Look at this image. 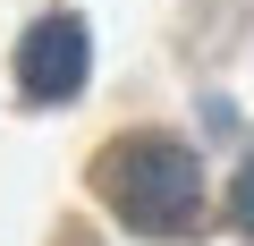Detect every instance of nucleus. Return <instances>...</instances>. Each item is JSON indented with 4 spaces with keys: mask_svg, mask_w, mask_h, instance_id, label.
<instances>
[{
    "mask_svg": "<svg viewBox=\"0 0 254 246\" xmlns=\"http://www.w3.org/2000/svg\"><path fill=\"white\" fill-rule=\"evenodd\" d=\"M229 204H237V221L254 229V153H246V170H237V187H229Z\"/></svg>",
    "mask_w": 254,
    "mask_h": 246,
    "instance_id": "3",
    "label": "nucleus"
},
{
    "mask_svg": "<svg viewBox=\"0 0 254 246\" xmlns=\"http://www.w3.org/2000/svg\"><path fill=\"white\" fill-rule=\"evenodd\" d=\"M93 77V26L76 9H51L17 34V93L26 102H76Z\"/></svg>",
    "mask_w": 254,
    "mask_h": 246,
    "instance_id": "2",
    "label": "nucleus"
},
{
    "mask_svg": "<svg viewBox=\"0 0 254 246\" xmlns=\"http://www.w3.org/2000/svg\"><path fill=\"white\" fill-rule=\"evenodd\" d=\"M93 187L110 204L119 229H136V238H187L203 221V162L195 145L178 136H119L102 162H93Z\"/></svg>",
    "mask_w": 254,
    "mask_h": 246,
    "instance_id": "1",
    "label": "nucleus"
}]
</instances>
